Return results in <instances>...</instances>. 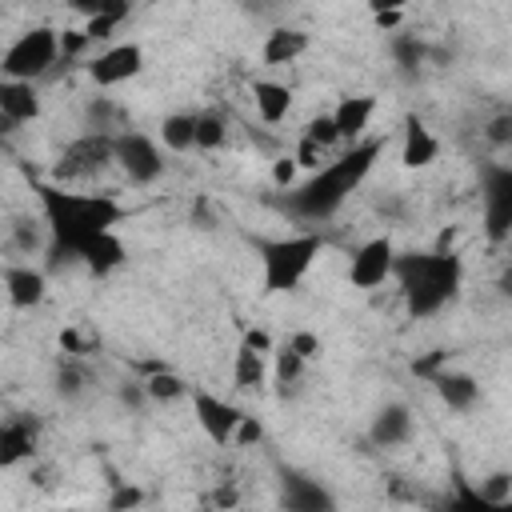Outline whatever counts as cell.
Wrapping results in <instances>:
<instances>
[{"label": "cell", "instance_id": "ffe728a7", "mask_svg": "<svg viewBox=\"0 0 512 512\" xmlns=\"http://www.w3.org/2000/svg\"><path fill=\"white\" fill-rule=\"evenodd\" d=\"M332 116H336L340 140H344V144H356V140L364 136V128L372 124V116H376V96H344V100L332 108Z\"/></svg>", "mask_w": 512, "mask_h": 512}, {"label": "cell", "instance_id": "d590c367", "mask_svg": "<svg viewBox=\"0 0 512 512\" xmlns=\"http://www.w3.org/2000/svg\"><path fill=\"white\" fill-rule=\"evenodd\" d=\"M296 168H300V164H296V156H280V160L272 164V184H276L280 192H284V188H292V184H296Z\"/></svg>", "mask_w": 512, "mask_h": 512}, {"label": "cell", "instance_id": "7402d4cb", "mask_svg": "<svg viewBox=\"0 0 512 512\" xmlns=\"http://www.w3.org/2000/svg\"><path fill=\"white\" fill-rule=\"evenodd\" d=\"M432 384H436V396L448 404V408H456V412H468L472 404H476V396H480V384H476V376H468V372H436L432 376Z\"/></svg>", "mask_w": 512, "mask_h": 512}, {"label": "cell", "instance_id": "2e32d148", "mask_svg": "<svg viewBox=\"0 0 512 512\" xmlns=\"http://www.w3.org/2000/svg\"><path fill=\"white\" fill-rule=\"evenodd\" d=\"M4 288H8L12 308H36L48 296V276L32 264H8L4 268Z\"/></svg>", "mask_w": 512, "mask_h": 512}, {"label": "cell", "instance_id": "74e56055", "mask_svg": "<svg viewBox=\"0 0 512 512\" xmlns=\"http://www.w3.org/2000/svg\"><path fill=\"white\" fill-rule=\"evenodd\" d=\"M120 404H128L132 412H140L144 404H152V400H148V388H144V380H128V384L120 388Z\"/></svg>", "mask_w": 512, "mask_h": 512}, {"label": "cell", "instance_id": "9c48e42d", "mask_svg": "<svg viewBox=\"0 0 512 512\" xmlns=\"http://www.w3.org/2000/svg\"><path fill=\"white\" fill-rule=\"evenodd\" d=\"M192 416H196V424L204 428V436L212 440V444H232V436H236V428H240V420H244V412L232 404V400H224V396H212L208 388H192Z\"/></svg>", "mask_w": 512, "mask_h": 512}, {"label": "cell", "instance_id": "cb8c5ba5", "mask_svg": "<svg viewBox=\"0 0 512 512\" xmlns=\"http://www.w3.org/2000/svg\"><path fill=\"white\" fill-rule=\"evenodd\" d=\"M264 356H268V352H256L252 344H244V340H240V348H236V364H232V380H236V388L256 392V388L264 384V376H268Z\"/></svg>", "mask_w": 512, "mask_h": 512}, {"label": "cell", "instance_id": "836d02e7", "mask_svg": "<svg viewBox=\"0 0 512 512\" xmlns=\"http://www.w3.org/2000/svg\"><path fill=\"white\" fill-rule=\"evenodd\" d=\"M260 440H264V424H260L256 416H248V412H244V420H240V428H236L232 444H236V448H252V444H260Z\"/></svg>", "mask_w": 512, "mask_h": 512}, {"label": "cell", "instance_id": "4316f807", "mask_svg": "<svg viewBox=\"0 0 512 512\" xmlns=\"http://www.w3.org/2000/svg\"><path fill=\"white\" fill-rule=\"evenodd\" d=\"M424 56H428V48H424L412 32H396V36H392V60H396L404 72H416Z\"/></svg>", "mask_w": 512, "mask_h": 512}, {"label": "cell", "instance_id": "e575fe53", "mask_svg": "<svg viewBox=\"0 0 512 512\" xmlns=\"http://www.w3.org/2000/svg\"><path fill=\"white\" fill-rule=\"evenodd\" d=\"M88 44H92V40H88V32H84V28H76V32H60V60H64V64H68V60H76Z\"/></svg>", "mask_w": 512, "mask_h": 512}, {"label": "cell", "instance_id": "ab89813d", "mask_svg": "<svg viewBox=\"0 0 512 512\" xmlns=\"http://www.w3.org/2000/svg\"><path fill=\"white\" fill-rule=\"evenodd\" d=\"M244 344H252L256 352H272V336L264 328H244Z\"/></svg>", "mask_w": 512, "mask_h": 512}, {"label": "cell", "instance_id": "603a6c76", "mask_svg": "<svg viewBox=\"0 0 512 512\" xmlns=\"http://www.w3.org/2000/svg\"><path fill=\"white\" fill-rule=\"evenodd\" d=\"M160 144L168 152H192L196 148V112H168L160 120Z\"/></svg>", "mask_w": 512, "mask_h": 512}, {"label": "cell", "instance_id": "f546056e", "mask_svg": "<svg viewBox=\"0 0 512 512\" xmlns=\"http://www.w3.org/2000/svg\"><path fill=\"white\" fill-rule=\"evenodd\" d=\"M304 364H308V360L284 344V348L276 352V384H284V388H288V384H296V380H300V372H304Z\"/></svg>", "mask_w": 512, "mask_h": 512}, {"label": "cell", "instance_id": "44dd1931", "mask_svg": "<svg viewBox=\"0 0 512 512\" xmlns=\"http://www.w3.org/2000/svg\"><path fill=\"white\" fill-rule=\"evenodd\" d=\"M252 100L264 124H280L292 112V88L280 80H252Z\"/></svg>", "mask_w": 512, "mask_h": 512}, {"label": "cell", "instance_id": "d6986e66", "mask_svg": "<svg viewBox=\"0 0 512 512\" xmlns=\"http://www.w3.org/2000/svg\"><path fill=\"white\" fill-rule=\"evenodd\" d=\"M308 52V32L304 28H292V24H276L268 36H264V48H260V56H264V64H292V60H300Z\"/></svg>", "mask_w": 512, "mask_h": 512}, {"label": "cell", "instance_id": "52a82bcc", "mask_svg": "<svg viewBox=\"0 0 512 512\" xmlns=\"http://www.w3.org/2000/svg\"><path fill=\"white\" fill-rule=\"evenodd\" d=\"M108 164H116V136L92 128V132L76 136L72 144H64V152H60L56 164H52V180H56V184H64V180H84V176L104 172Z\"/></svg>", "mask_w": 512, "mask_h": 512}, {"label": "cell", "instance_id": "e0dca14e", "mask_svg": "<svg viewBox=\"0 0 512 512\" xmlns=\"http://www.w3.org/2000/svg\"><path fill=\"white\" fill-rule=\"evenodd\" d=\"M408 436H412V412H408V404H384L372 416V424H368V440L376 448H400V444H408Z\"/></svg>", "mask_w": 512, "mask_h": 512}, {"label": "cell", "instance_id": "7c38bea8", "mask_svg": "<svg viewBox=\"0 0 512 512\" xmlns=\"http://www.w3.org/2000/svg\"><path fill=\"white\" fill-rule=\"evenodd\" d=\"M280 504L288 512H332L336 508V496L320 480H312V476L284 472L280 476Z\"/></svg>", "mask_w": 512, "mask_h": 512}, {"label": "cell", "instance_id": "8fae6325", "mask_svg": "<svg viewBox=\"0 0 512 512\" xmlns=\"http://www.w3.org/2000/svg\"><path fill=\"white\" fill-rule=\"evenodd\" d=\"M392 260H396V248H392L388 236L364 240V244L352 252V260H348V280H352V288H376V284H384V280L392 276Z\"/></svg>", "mask_w": 512, "mask_h": 512}, {"label": "cell", "instance_id": "4dcf8cb0", "mask_svg": "<svg viewBox=\"0 0 512 512\" xmlns=\"http://www.w3.org/2000/svg\"><path fill=\"white\" fill-rule=\"evenodd\" d=\"M304 136H312V140H316V144H324V148L340 144V128H336V116H332V112H320V116H312V120H308V128H304Z\"/></svg>", "mask_w": 512, "mask_h": 512}, {"label": "cell", "instance_id": "1f68e13d", "mask_svg": "<svg viewBox=\"0 0 512 512\" xmlns=\"http://www.w3.org/2000/svg\"><path fill=\"white\" fill-rule=\"evenodd\" d=\"M324 152H328L324 144H316L312 136H300V144H296V164L316 172V168H324V164H328V160H324Z\"/></svg>", "mask_w": 512, "mask_h": 512}, {"label": "cell", "instance_id": "5b68a950", "mask_svg": "<svg viewBox=\"0 0 512 512\" xmlns=\"http://www.w3.org/2000/svg\"><path fill=\"white\" fill-rule=\"evenodd\" d=\"M52 64H60V32L40 24V28H28L20 40L8 44L0 72L8 80H40L52 72Z\"/></svg>", "mask_w": 512, "mask_h": 512}, {"label": "cell", "instance_id": "ba28073f", "mask_svg": "<svg viewBox=\"0 0 512 512\" xmlns=\"http://www.w3.org/2000/svg\"><path fill=\"white\" fill-rule=\"evenodd\" d=\"M116 164L124 168V176L132 184H152L164 176V156H160V144L144 132H116Z\"/></svg>", "mask_w": 512, "mask_h": 512}, {"label": "cell", "instance_id": "b9f144b4", "mask_svg": "<svg viewBox=\"0 0 512 512\" xmlns=\"http://www.w3.org/2000/svg\"><path fill=\"white\" fill-rule=\"evenodd\" d=\"M364 4H368L372 16H380V12H404L408 8V0H364Z\"/></svg>", "mask_w": 512, "mask_h": 512}, {"label": "cell", "instance_id": "7dc6e473", "mask_svg": "<svg viewBox=\"0 0 512 512\" xmlns=\"http://www.w3.org/2000/svg\"><path fill=\"white\" fill-rule=\"evenodd\" d=\"M500 288H504V292H508V296H512V268H508V272H504V276H500Z\"/></svg>", "mask_w": 512, "mask_h": 512}, {"label": "cell", "instance_id": "8992f818", "mask_svg": "<svg viewBox=\"0 0 512 512\" xmlns=\"http://www.w3.org/2000/svg\"><path fill=\"white\" fill-rule=\"evenodd\" d=\"M480 224L492 244L512 236V164H480Z\"/></svg>", "mask_w": 512, "mask_h": 512}, {"label": "cell", "instance_id": "7a4b0ae2", "mask_svg": "<svg viewBox=\"0 0 512 512\" xmlns=\"http://www.w3.org/2000/svg\"><path fill=\"white\" fill-rule=\"evenodd\" d=\"M380 152H384V140H356V144H348V152H340L336 160L316 168L304 184L284 188V196L276 204L296 220H328L364 184V176L372 172Z\"/></svg>", "mask_w": 512, "mask_h": 512}, {"label": "cell", "instance_id": "f35d334b", "mask_svg": "<svg viewBox=\"0 0 512 512\" xmlns=\"http://www.w3.org/2000/svg\"><path fill=\"white\" fill-rule=\"evenodd\" d=\"M116 4H120V0H68V8L80 12V16H100V12L116 8Z\"/></svg>", "mask_w": 512, "mask_h": 512}, {"label": "cell", "instance_id": "f6af8a7d", "mask_svg": "<svg viewBox=\"0 0 512 512\" xmlns=\"http://www.w3.org/2000/svg\"><path fill=\"white\" fill-rule=\"evenodd\" d=\"M376 20V28H384V32H392V28H400V20H404V12H380V16H372Z\"/></svg>", "mask_w": 512, "mask_h": 512}, {"label": "cell", "instance_id": "30bf717a", "mask_svg": "<svg viewBox=\"0 0 512 512\" xmlns=\"http://www.w3.org/2000/svg\"><path fill=\"white\" fill-rule=\"evenodd\" d=\"M140 68H144V48L132 44V40L112 44V48H104L88 60V76H92L96 88H116V84L140 76Z\"/></svg>", "mask_w": 512, "mask_h": 512}, {"label": "cell", "instance_id": "4fadbf2b", "mask_svg": "<svg viewBox=\"0 0 512 512\" xmlns=\"http://www.w3.org/2000/svg\"><path fill=\"white\" fill-rule=\"evenodd\" d=\"M128 260V248H124V240L116 236V228L112 232H96V236H88L84 244H76V264H84L92 276H108L112 268H120Z\"/></svg>", "mask_w": 512, "mask_h": 512}, {"label": "cell", "instance_id": "9a60e30c", "mask_svg": "<svg viewBox=\"0 0 512 512\" xmlns=\"http://www.w3.org/2000/svg\"><path fill=\"white\" fill-rule=\"evenodd\" d=\"M36 440H40V424L28 416H12L0 428V468H16L20 460H28L36 452Z\"/></svg>", "mask_w": 512, "mask_h": 512}, {"label": "cell", "instance_id": "d4e9b609", "mask_svg": "<svg viewBox=\"0 0 512 512\" xmlns=\"http://www.w3.org/2000/svg\"><path fill=\"white\" fill-rule=\"evenodd\" d=\"M144 388H148V400H152V404H168V400H180V396L192 392V388H188L176 372H168V368L148 372V376H144Z\"/></svg>", "mask_w": 512, "mask_h": 512}, {"label": "cell", "instance_id": "ac0fdd59", "mask_svg": "<svg viewBox=\"0 0 512 512\" xmlns=\"http://www.w3.org/2000/svg\"><path fill=\"white\" fill-rule=\"evenodd\" d=\"M440 156V140L428 132V124L420 116L404 120V140H400V164L404 168H428Z\"/></svg>", "mask_w": 512, "mask_h": 512}, {"label": "cell", "instance_id": "6da1fadb", "mask_svg": "<svg viewBox=\"0 0 512 512\" xmlns=\"http://www.w3.org/2000/svg\"><path fill=\"white\" fill-rule=\"evenodd\" d=\"M32 192L48 224V268L76 264V244L96 232H112L124 220V204L108 192H68L56 180H32Z\"/></svg>", "mask_w": 512, "mask_h": 512}, {"label": "cell", "instance_id": "277c9868", "mask_svg": "<svg viewBox=\"0 0 512 512\" xmlns=\"http://www.w3.org/2000/svg\"><path fill=\"white\" fill-rule=\"evenodd\" d=\"M320 252H324V236L320 232L256 240V256H260V268H264V292H296Z\"/></svg>", "mask_w": 512, "mask_h": 512}, {"label": "cell", "instance_id": "f1b7e54d", "mask_svg": "<svg viewBox=\"0 0 512 512\" xmlns=\"http://www.w3.org/2000/svg\"><path fill=\"white\" fill-rule=\"evenodd\" d=\"M480 496H484L488 508L508 504V500H512V472H488V476L480 480Z\"/></svg>", "mask_w": 512, "mask_h": 512}, {"label": "cell", "instance_id": "8d00e7d4", "mask_svg": "<svg viewBox=\"0 0 512 512\" xmlns=\"http://www.w3.org/2000/svg\"><path fill=\"white\" fill-rule=\"evenodd\" d=\"M288 348L300 352L304 360H316V356H320V336H316V332H292V336H288Z\"/></svg>", "mask_w": 512, "mask_h": 512}, {"label": "cell", "instance_id": "60d3db41", "mask_svg": "<svg viewBox=\"0 0 512 512\" xmlns=\"http://www.w3.org/2000/svg\"><path fill=\"white\" fill-rule=\"evenodd\" d=\"M60 348H64V352H72V356H84V340H80V332H76V328L60 332Z\"/></svg>", "mask_w": 512, "mask_h": 512}, {"label": "cell", "instance_id": "d6a6232c", "mask_svg": "<svg viewBox=\"0 0 512 512\" xmlns=\"http://www.w3.org/2000/svg\"><path fill=\"white\" fill-rule=\"evenodd\" d=\"M484 140H488L492 148H504V144H512V112H500V116H492V120L484 124Z\"/></svg>", "mask_w": 512, "mask_h": 512}, {"label": "cell", "instance_id": "5bb4252c", "mask_svg": "<svg viewBox=\"0 0 512 512\" xmlns=\"http://www.w3.org/2000/svg\"><path fill=\"white\" fill-rule=\"evenodd\" d=\"M0 116H4V128L12 124H28L40 116V96L32 88V80H0Z\"/></svg>", "mask_w": 512, "mask_h": 512}, {"label": "cell", "instance_id": "484cf974", "mask_svg": "<svg viewBox=\"0 0 512 512\" xmlns=\"http://www.w3.org/2000/svg\"><path fill=\"white\" fill-rule=\"evenodd\" d=\"M224 136H228V124H224L220 112H196V148H200V152L220 148Z\"/></svg>", "mask_w": 512, "mask_h": 512}, {"label": "cell", "instance_id": "ee69618b", "mask_svg": "<svg viewBox=\"0 0 512 512\" xmlns=\"http://www.w3.org/2000/svg\"><path fill=\"white\" fill-rule=\"evenodd\" d=\"M108 504H112V508H128V504H140V492H136V488H116Z\"/></svg>", "mask_w": 512, "mask_h": 512}, {"label": "cell", "instance_id": "7bdbcfd3", "mask_svg": "<svg viewBox=\"0 0 512 512\" xmlns=\"http://www.w3.org/2000/svg\"><path fill=\"white\" fill-rule=\"evenodd\" d=\"M244 8H248V12H256V16H272V12H280V8H284V0H244Z\"/></svg>", "mask_w": 512, "mask_h": 512}, {"label": "cell", "instance_id": "83f0119b", "mask_svg": "<svg viewBox=\"0 0 512 512\" xmlns=\"http://www.w3.org/2000/svg\"><path fill=\"white\" fill-rule=\"evenodd\" d=\"M84 384H88V372L76 364V356H68V360L56 368V392L72 400V396H80V392H84Z\"/></svg>", "mask_w": 512, "mask_h": 512}, {"label": "cell", "instance_id": "3957f363", "mask_svg": "<svg viewBox=\"0 0 512 512\" xmlns=\"http://www.w3.org/2000/svg\"><path fill=\"white\" fill-rule=\"evenodd\" d=\"M392 276L400 284L404 308L412 320H428L436 316L444 304L456 300L460 280H464V264L452 248H432V252H396L392 260Z\"/></svg>", "mask_w": 512, "mask_h": 512}, {"label": "cell", "instance_id": "bcb514c9", "mask_svg": "<svg viewBox=\"0 0 512 512\" xmlns=\"http://www.w3.org/2000/svg\"><path fill=\"white\" fill-rule=\"evenodd\" d=\"M212 504H224V508H228V504H236V492H232V488H216Z\"/></svg>", "mask_w": 512, "mask_h": 512}]
</instances>
